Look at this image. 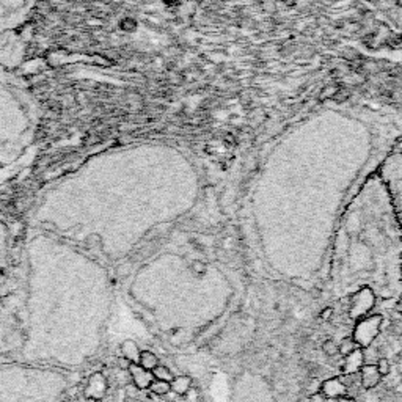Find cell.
<instances>
[{"label": "cell", "instance_id": "cell-1", "mask_svg": "<svg viewBox=\"0 0 402 402\" xmlns=\"http://www.w3.org/2000/svg\"><path fill=\"white\" fill-rule=\"evenodd\" d=\"M382 325H384V314H371V316L358 319L352 333V338L357 343V346L360 349H366V347L371 346L379 336L380 330H382Z\"/></svg>", "mask_w": 402, "mask_h": 402}, {"label": "cell", "instance_id": "cell-2", "mask_svg": "<svg viewBox=\"0 0 402 402\" xmlns=\"http://www.w3.org/2000/svg\"><path fill=\"white\" fill-rule=\"evenodd\" d=\"M376 305V296L371 288H362L357 294L351 299V308H349V316L352 319H362L368 316V313L371 311Z\"/></svg>", "mask_w": 402, "mask_h": 402}, {"label": "cell", "instance_id": "cell-3", "mask_svg": "<svg viewBox=\"0 0 402 402\" xmlns=\"http://www.w3.org/2000/svg\"><path fill=\"white\" fill-rule=\"evenodd\" d=\"M107 379L102 373H94L85 387V396L86 399H102L107 393Z\"/></svg>", "mask_w": 402, "mask_h": 402}, {"label": "cell", "instance_id": "cell-4", "mask_svg": "<svg viewBox=\"0 0 402 402\" xmlns=\"http://www.w3.org/2000/svg\"><path fill=\"white\" fill-rule=\"evenodd\" d=\"M363 365H365V351L358 347V349H355L349 355L343 357V363H341L343 374L346 376L358 374L360 369L363 368Z\"/></svg>", "mask_w": 402, "mask_h": 402}, {"label": "cell", "instance_id": "cell-5", "mask_svg": "<svg viewBox=\"0 0 402 402\" xmlns=\"http://www.w3.org/2000/svg\"><path fill=\"white\" fill-rule=\"evenodd\" d=\"M127 373H129L130 379H132L135 388H138V390H148L151 382L154 380L153 373L148 371V369H145V368H142L140 365H129L127 366Z\"/></svg>", "mask_w": 402, "mask_h": 402}, {"label": "cell", "instance_id": "cell-6", "mask_svg": "<svg viewBox=\"0 0 402 402\" xmlns=\"http://www.w3.org/2000/svg\"><path fill=\"white\" fill-rule=\"evenodd\" d=\"M347 388L341 379L338 377H332V379H327L324 380L321 384V393L327 398V399H340V398H344L347 395Z\"/></svg>", "mask_w": 402, "mask_h": 402}, {"label": "cell", "instance_id": "cell-7", "mask_svg": "<svg viewBox=\"0 0 402 402\" xmlns=\"http://www.w3.org/2000/svg\"><path fill=\"white\" fill-rule=\"evenodd\" d=\"M360 380L365 390H373L380 384L382 376L379 374L376 365H363V368L360 369Z\"/></svg>", "mask_w": 402, "mask_h": 402}, {"label": "cell", "instance_id": "cell-8", "mask_svg": "<svg viewBox=\"0 0 402 402\" xmlns=\"http://www.w3.org/2000/svg\"><path fill=\"white\" fill-rule=\"evenodd\" d=\"M121 354L123 357L126 358V360L130 363V365H138L140 362V354H142V351H140V347L138 344L134 341V340H124L121 343Z\"/></svg>", "mask_w": 402, "mask_h": 402}, {"label": "cell", "instance_id": "cell-9", "mask_svg": "<svg viewBox=\"0 0 402 402\" xmlns=\"http://www.w3.org/2000/svg\"><path fill=\"white\" fill-rule=\"evenodd\" d=\"M171 391L178 396H184L192 388V379L189 376H178L170 382Z\"/></svg>", "mask_w": 402, "mask_h": 402}, {"label": "cell", "instance_id": "cell-10", "mask_svg": "<svg viewBox=\"0 0 402 402\" xmlns=\"http://www.w3.org/2000/svg\"><path fill=\"white\" fill-rule=\"evenodd\" d=\"M138 365L148 369V371H153V369L156 366H159V358L154 352H151V351H142V354H140V362Z\"/></svg>", "mask_w": 402, "mask_h": 402}, {"label": "cell", "instance_id": "cell-11", "mask_svg": "<svg viewBox=\"0 0 402 402\" xmlns=\"http://www.w3.org/2000/svg\"><path fill=\"white\" fill-rule=\"evenodd\" d=\"M148 390H151V393L156 395V396H165L171 391V387H170V382H164V380L154 379Z\"/></svg>", "mask_w": 402, "mask_h": 402}, {"label": "cell", "instance_id": "cell-12", "mask_svg": "<svg viewBox=\"0 0 402 402\" xmlns=\"http://www.w3.org/2000/svg\"><path fill=\"white\" fill-rule=\"evenodd\" d=\"M355 349H358V346H357V343L354 341L352 336H346V338H343V341L338 344V351H340V355H341V357L349 355V354L354 352Z\"/></svg>", "mask_w": 402, "mask_h": 402}, {"label": "cell", "instance_id": "cell-13", "mask_svg": "<svg viewBox=\"0 0 402 402\" xmlns=\"http://www.w3.org/2000/svg\"><path fill=\"white\" fill-rule=\"evenodd\" d=\"M151 373H153L154 379H157V380H164V382H171V380L175 379V376H173V373L170 371V369H168L167 366H162V365L156 366Z\"/></svg>", "mask_w": 402, "mask_h": 402}, {"label": "cell", "instance_id": "cell-14", "mask_svg": "<svg viewBox=\"0 0 402 402\" xmlns=\"http://www.w3.org/2000/svg\"><path fill=\"white\" fill-rule=\"evenodd\" d=\"M376 366H377L379 374L382 377H387L391 373V365H390V360L387 357H380L379 360L376 362Z\"/></svg>", "mask_w": 402, "mask_h": 402}, {"label": "cell", "instance_id": "cell-15", "mask_svg": "<svg viewBox=\"0 0 402 402\" xmlns=\"http://www.w3.org/2000/svg\"><path fill=\"white\" fill-rule=\"evenodd\" d=\"M322 352L327 357H338L340 351H338V344H336L333 340H327L322 344Z\"/></svg>", "mask_w": 402, "mask_h": 402}, {"label": "cell", "instance_id": "cell-16", "mask_svg": "<svg viewBox=\"0 0 402 402\" xmlns=\"http://www.w3.org/2000/svg\"><path fill=\"white\" fill-rule=\"evenodd\" d=\"M182 398H184V402H200V393L197 388H190Z\"/></svg>", "mask_w": 402, "mask_h": 402}, {"label": "cell", "instance_id": "cell-17", "mask_svg": "<svg viewBox=\"0 0 402 402\" xmlns=\"http://www.w3.org/2000/svg\"><path fill=\"white\" fill-rule=\"evenodd\" d=\"M390 332L393 333L395 336H402V319L399 321H395L393 324H391V327H390Z\"/></svg>", "mask_w": 402, "mask_h": 402}, {"label": "cell", "instance_id": "cell-18", "mask_svg": "<svg viewBox=\"0 0 402 402\" xmlns=\"http://www.w3.org/2000/svg\"><path fill=\"white\" fill-rule=\"evenodd\" d=\"M192 269H193V272H197L198 275H203V274L206 272V264L201 263V261H195L193 266H192Z\"/></svg>", "mask_w": 402, "mask_h": 402}, {"label": "cell", "instance_id": "cell-19", "mask_svg": "<svg viewBox=\"0 0 402 402\" xmlns=\"http://www.w3.org/2000/svg\"><path fill=\"white\" fill-rule=\"evenodd\" d=\"M308 402H327V398H325V396L321 393V391H318V393L310 395Z\"/></svg>", "mask_w": 402, "mask_h": 402}, {"label": "cell", "instance_id": "cell-20", "mask_svg": "<svg viewBox=\"0 0 402 402\" xmlns=\"http://www.w3.org/2000/svg\"><path fill=\"white\" fill-rule=\"evenodd\" d=\"M332 314H333V308H330V307L324 308V310L321 311V319H322V321H329V319L332 318Z\"/></svg>", "mask_w": 402, "mask_h": 402}, {"label": "cell", "instance_id": "cell-21", "mask_svg": "<svg viewBox=\"0 0 402 402\" xmlns=\"http://www.w3.org/2000/svg\"><path fill=\"white\" fill-rule=\"evenodd\" d=\"M396 311L402 314V294H401V297H399V300L396 303Z\"/></svg>", "mask_w": 402, "mask_h": 402}, {"label": "cell", "instance_id": "cell-22", "mask_svg": "<svg viewBox=\"0 0 402 402\" xmlns=\"http://www.w3.org/2000/svg\"><path fill=\"white\" fill-rule=\"evenodd\" d=\"M338 402H357V401H355L354 398H347V396H344V398H340Z\"/></svg>", "mask_w": 402, "mask_h": 402}, {"label": "cell", "instance_id": "cell-23", "mask_svg": "<svg viewBox=\"0 0 402 402\" xmlns=\"http://www.w3.org/2000/svg\"><path fill=\"white\" fill-rule=\"evenodd\" d=\"M395 390H396V393H402V384H399Z\"/></svg>", "mask_w": 402, "mask_h": 402}, {"label": "cell", "instance_id": "cell-24", "mask_svg": "<svg viewBox=\"0 0 402 402\" xmlns=\"http://www.w3.org/2000/svg\"><path fill=\"white\" fill-rule=\"evenodd\" d=\"M86 402H102V399H86Z\"/></svg>", "mask_w": 402, "mask_h": 402}]
</instances>
